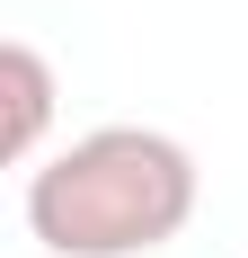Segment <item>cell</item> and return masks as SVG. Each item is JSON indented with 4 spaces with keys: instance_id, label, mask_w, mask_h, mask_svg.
<instances>
[{
    "instance_id": "6da1fadb",
    "label": "cell",
    "mask_w": 248,
    "mask_h": 258,
    "mask_svg": "<svg viewBox=\"0 0 248 258\" xmlns=\"http://www.w3.org/2000/svg\"><path fill=\"white\" fill-rule=\"evenodd\" d=\"M195 223V152L160 125H98L27 178V232L53 258H151Z\"/></svg>"
},
{
    "instance_id": "7a4b0ae2",
    "label": "cell",
    "mask_w": 248,
    "mask_h": 258,
    "mask_svg": "<svg viewBox=\"0 0 248 258\" xmlns=\"http://www.w3.org/2000/svg\"><path fill=\"white\" fill-rule=\"evenodd\" d=\"M53 125V62L36 45H0V160H36Z\"/></svg>"
}]
</instances>
